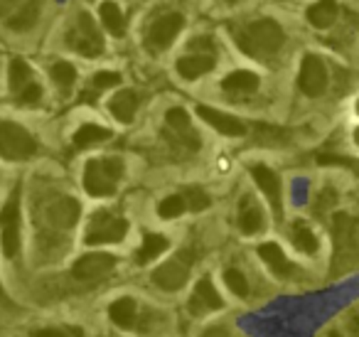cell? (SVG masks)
<instances>
[{"label":"cell","mask_w":359,"mask_h":337,"mask_svg":"<svg viewBox=\"0 0 359 337\" xmlns=\"http://www.w3.org/2000/svg\"><path fill=\"white\" fill-rule=\"evenodd\" d=\"M234 40L244 55L254 57V60H271L283 47L285 32L276 20L261 18V20H254L246 27H241L234 35Z\"/></svg>","instance_id":"obj_1"},{"label":"cell","mask_w":359,"mask_h":337,"mask_svg":"<svg viewBox=\"0 0 359 337\" xmlns=\"http://www.w3.org/2000/svg\"><path fill=\"white\" fill-rule=\"evenodd\" d=\"M332 234H334V258H332V271L334 273H347L357 263V219L347 212H337L332 219Z\"/></svg>","instance_id":"obj_2"},{"label":"cell","mask_w":359,"mask_h":337,"mask_svg":"<svg viewBox=\"0 0 359 337\" xmlns=\"http://www.w3.org/2000/svg\"><path fill=\"white\" fill-rule=\"evenodd\" d=\"M123 178V163L118 158H94L84 168V190L91 197H111Z\"/></svg>","instance_id":"obj_3"},{"label":"cell","mask_w":359,"mask_h":337,"mask_svg":"<svg viewBox=\"0 0 359 337\" xmlns=\"http://www.w3.org/2000/svg\"><path fill=\"white\" fill-rule=\"evenodd\" d=\"M128 234V222L121 214L111 212V209H99L94 217L89 219L86 227V244L89 246H101V244H118Z\"/></svg>","instance_id":"obj_4"},{"label":"cell","mask_w":359,"mask_h":337,"mask_svg":"<svg viewBox=\"0 0 359 337\" xmlns=\"http://www.w3.org/2000/svg\"><path fill=\"white\" fill-rule=\"evenodd\" d=\"M20 187H15L11 199L0 209V246L6 258H15L20 253Z\"/></svg>","instance_id":"obj_5"},{"label":"cell","mask_w":359,"mask_h":337,"mask_svg":"<svg viewBox=\"0 0 359 337\" xmlns=\"http://www.w3.org/2000/svg\"><path fill=\"white\" fill-rule=\"evenodd\" d=\"M37 153V140L27 128L13 121H0V158L27 160Z\"/></svg>","instance_id":"obj_6"},{"label":"cell","mask_w":359,"mask_h":337,"mask_svg":"<svg viewBox=\"0 0 359 337\" xmlns=\"http://www.w3.org/2000/svg\"><path fill=\"white\" fill-rule=\"evenodd\" d=\"M192 263H195V251L185 249L177 256H172L170 261H165L163 266H158L153 271V283L163 291H180L190 278Z\"/></svg>","instance_id":"obj_7"},{"label":"cell","mask_w":359,"mask_h":337,"mask_svg":"<svg viewBox=\"0 0 359 337\" xmlns=\"http://www.w3.org/2000/svg\"><path fill=\"white\" fill-rule=\"evenodd\" d=\"M69 45L74 47L79 55L91 57V60L104 55V50H106L104 37H101L99 27H96L94 18H91L89 13H79L74 30L69 32Z\"/></svg>","instance_id":"obj_8"},{"label":"cell","mask_w":359,"mask_h":337,"mask_svg":"<svg viewBox=\"0 0 359 337\" xmlns=\"http://www.w3.org/2000/svg\"><path fill=\"white\" fill-rule=\"evenodd\" d=\"M185 27V18L180 13H165L158 20L150 25L148 37H145V45H148L150 52H163L177 40L180 30Z\"/></svg>","instance_id":"obj_9"},{"label":"cell","mask_w":359,"mask_h":337,"mask_svg":"<svg viewBox=\"0 0 359 337\" xmlns=\"http://www.w3.org/2000/svg\"><path fill=\"white\" fill-rule=\"evenodd\" d=\"M327 67L320 60L318 55H305L303 65H300V74H298V86L305 96H323L327 91Z\"/></svg>","instance_id":"obj_10"},{"label":"cell","mask_w":359,"mask_h":337,"mask_svg":"<svg viewBox=\"0 0 359 337\" xmlns=\"http://www.w3.org/2000/svg\"><path fill=\"white\" fill-rule=\"evenodd\" d=\"M165 126H168V136L175 140V145L192 150V153L200 148V136L192 128L190 114H187L185 109H170L168 114H165Z\"/></svg>","instance_id":"obj_11"},{"label":"cell","mask_w":359,"mask_h":337,"mask_svg":"<svg viewBox=\"0 0 359 337\" xmlns=\"http://www.w3.org/2000/svg\"><path fill=\"white\" fill-rule=\"evenodd\" d=\"M116 266V256L111 253H101V251H94V253H84L81 258H76V263L72 266V276L76 281H84V283H91V281H99V278L109 276Z\"/></svg>","instance_id":"obj_12"},{"label":"cell","mask_w":359,"mask_h":337,"mask_svg":"<svg viewBox=\"0 0 359 337\" xmlns=\"http://www.w3.org/2000/svg\"><path fill=\"white\" fill-rule=\"evenodd\" d=\"M249 170H251V178H254V183L259 185V190L266 194V199H269L273 214L280 219V217H283V197H280L278 175H276L269 165H251Z\"/></svg>","instance_id":"obj_13"},{"label":"cell","mask_w":359,"mask_h":337,"mask_svg":"<svg viewBox=\"0 0 359 337\" xmlns=\"http://www.w3.org/2000/svg\"><path fill=\"white\" fill-rule=\"evenodd\" d=\"M222 305H224V300H222V296L217 293L215 283H212L210 278H202L190 296V312L192 315H207V312L219 310Z\"/></svg>","instance_id":"obj_14"},{"label":"cell","mask_w":359,"mask_h":337,"mask_svg":"<svg viewBox=\"0 0 359 337\" xmlns=\"http://www.w3.org/2000/svg\"><path fill=\"white\" fill-rule=\"evenodd\" d=\"M197 114H200L202 121H207V124L212 126V128L217 131V133L222 136H229V138H239V136L246 133V126L241 124L239 119H234V116L229 114H222V111L212 109V106H197Z\"/></svg>","instance_id":"obj_15"},{"label":"cell","mask_w":359,"mask_h":337,"mask_svg":"<svg viewBox=\"0 0 359 337\" xmlns=\"http://www.w3.org/2000/svg\"><path fill=\"white\" fill-rule=\"evenodd\" d=\"M81 207L74 197H60L47 207V219L55 224L57 229H72L79 222Z\"/></svg>","instance_id":"obj_16"},{"label":"cell","mask_w":359,"mask_h":337,"mask_svg":"<svg viewBox=\"0 0 359 337\" xmlns=\"http://www.w3.org/2000/svg\"><path fill=\"white\" fill-rule=\"evenodd\" d=\"M217 65L215 52H190L182 60H177V72L182 79H200L202 74L212 72Z\"/></svg>","instance_id":"obj_17"},{"label":"cell","mask_w":359,"mask_h":337,"mask_svg":"<svg viewBox=\"0 0 359 337\" xmlns=\"http://www.w3.org/2000/svg\"><path fill=\"white\" fill-rule=\"evenodd\" d=\"M266 229V217L261 212V207L251 197H244V202L239 204V232L246 237L264 232Z\"/></svg>","instance_id":"obj_18"},{"label":"cell","mask_w":359,"mask_h":337,"mask_svg":"<svg viewBox=\"0 0 359 337\" xmlns=\"http://www.w3.org/2000/svg\"><path fill=\"white\" fill-rule=\"evenodd\" d=\"M259 256L264 258L266 263H269V268L276 273V276H280V278H288V276H293V271H295V266L288 261V256L283 253V249L278 246V244H273V242H269V244H261L259 249Z\"/></svg>","instance_id":"obj_19"},{"label":"cell","mask_w":359,"mask_h":337,"mask_svg":"<svg viewBox=\"0 0 359 337\" xmlns=\"http://www.w3.org/2000/svg\"><path fill=\"white\" fill-rule=\"evenodd\" d=\"M111 114L118 124H133L135 111H138V94L133 89H123L111 99Z\"/></svg>","instance_id":"obj_20"},{"label":"cell","mask_w":359,"mask_h":337,"mask_svg":"<svg viewBox=\"0 0 359 337\" xmlns=\"http://www.w3.org/2000/svg\"><path fill=\"white\" fill-rule=\"evenodd\" d=\"M339 18V8L334 0H318L315 6L308 8V22L318 30H327L337 22Z\"/></svg>","instance_id":"obj_21"},{"label":"cell","mask_w":359,"mask_h":337,"mask_svg":"<svg viewBox=\"0 0 359 337\" xmlns=\"http://www.w3.org/2000/svg\"><path fill=\"white\" fill-rule=\"evenodd\" d=\"M109 317L121 327V330H130L138 320V303L133 298H118V300L111 303Z\"/></svg>","instance_id":"obj_22"},{"label":"cell","mask_w":359,"mask_h":337,"mask_svg":"<svg viewBox=\"0 0 359 337\" xmlns=\"http://www.w3.org/2000/svg\"><path fill=\"white\" fill-rule=\"evenodd\" d=\"M40 20V0H27L25 6L15 13V15H8V27L18 32L32 30Z\"/></svg>","instance_id":"obj_23"},{"label":"cell","mask_w":359,"mask_h":337,"mask_svg":"<svg viewBox=\"0 0 359 337\" xmlns=\"http://www.w3.org/2000/svg\"><path fill=\"white\" fill-rule=\"evenodd\" d=\"M168 246H170V242L163 237V234L148 232L143 237V244H140V249L135 251V261H138L140 266H145V263L155 261V258H158L163 251H168Z\"/></svg>","instance_id":"obj_24"},{"label":"cell","mask_w":359,"mask_h":337,"mask_svg":"<svg viewBox=\"0 0 359 337\" xmlns=\"http://www.w3.org/2000/svg\"><path fill=\"white\" fill-rule=\"evenodd\" d=\"M222 89L229 91V94H254V91L259 89V77L246 70L231 72V74L222 81Z\"/></svg>","instance_id":"obj_25"},{"label":"cell","mask_w":359,"mask_h":337,"mask_svg":"<svg viewBox=\"0 0 359 337\" xmlns=\"http://www.w3.org/2000/svg\"><path fill=\"white\" fill-rule=\"evenodd\" d=\"M99 15H101V22H104V27L111 32L114 37H123L126 32V20H123V13H121V8L116 6L114 0H104L99 6Z\"/></svg>","instance_id":"obj_26"},{"label":"cell","mask_w":359,"mask_h":337,"mask_svg":"<svg viewBox=\"0 0 359 337\" xmlns=\"http://www.w3.org/2000/svg\"><path fill=\"white\" fill-rule=\"evenodd\" d=\"M109 138H111L109 128H104V126H96V124H84L74 133V148H89V145L104 143V140H109Z\"/></svg>","instance_id":"obj_27"},{"label":"cell","mask_w":359,"mask_h":337,"mask_svg":"<svg viewBox=\"0 0 359 337\" xmlns=\"http://www.w3.org/2000/svg\"><path fill=\"white\" fill-rule=\"evenodd\" d=\"M8 84H11V91L18 94L22 91L27 84H32V70L25 60H13L11 70H8Z\"/></svg>","instance_id":"obj_28"},{"label":"cell","mask_w":359,"mask_h":337,"mask_svg":"<svg viewBox=\"0 0 359 337\" xmlns=\"http://www.w3.org/2000/svg\"><path fill=\"white\" fill-rule=\"evenodd\" d=\"M290 239H293V246L303 253H315L318 251V237L315 232L308 227V224H293V232H290Z\"/></svg>","instance_id":"obj_29"},{"label":"cell","mask_w":359,"mask_h":337,"mask_svg":"<svg viewBox=\"0 0 359 337\" xmlns=\"http://www.w3.org/2000/svg\"><path fill=\"white\" fill-rule=\"evenodd\" d=\"M52 79H55V84L60 86L62 91H69L72 86H74V81H76V70H74V65H69V62H57L55 67H52Z\"/></svg>","instance_id":"obj_30"},{"label":"cell","mask_w":359,"mask_h":337,"mask_svg":"<svg viewBox=\"0 0 359 337\" xmlns=\"http://www.w3.org/2000/svg\"><path fill=\"white\" fill-rule=\"evenodd\" d=\"M185 209H187V204H185V197H182V194H170V197H165L163 202L158 204V217L175 219L185 212Z\"/></svg>","instance_id":"obj_31"},{"label":"cell","mask_w":359,"mask_h":337,"mask_svg":"<svg viewBox=\"0 0 359 337\" xmlns=\"http://www.w3.org/2000/svg\"><path fill=\"white\" fill-rule=\"evenodd\" d=\"M224 283L229 286V291L234 293V296H239V298L249 296V281H246V276L239 271V268H226Z\"/></svg>","instance_id":"obj_32"},{"label":"cell","mask_w":359,"mask_h":337,"mask_svg":"<svg viewBox=\"0 0 359 337\" xmlns=\"http://www.w3.org/2000/svg\"><path fill=\"white\" fill-rule=\"evenodd\" d=\"M182 197H185L187 209H192V212H202V209H207L212 204L210 194H207L202 187H187Z\"/></svg>","instance_id":"obj_33"},{"label":"cell","mask_w":359,"mask_h":337,"mask_svg":"<svg viewBox=\"0 0 359 337\" xmlns=\"http://www.w3.org/2000/svg\"><path fill=\"white\" fill-rule=\"evenodd\" d=\"M32 337H84V330L76 325H57V327L32 330Z\"/></svg>","instance_id":"obj_34"},{"label":"cell","mask_w":359,"mask_h":337,"mask_svg":"<svg viewBox=\"0 0 359 337\" xmlns=\"http://www.w3.org/2000/svg\"><path fill=\"white\" fill-rule=\"evenodd\" d=\"M18 101H20V104H37V101L42 99V89H40V84H35V81H32V84H27L25 89L22 91H18Z\"/></svg>","instance_id":"obj_35"},{"label":"cell","mask_w":359,"mask_h":337,"mask_svg":"<svg viewBox=\"0 0 359 337\" xmlns=\"http://www.w3.org/2000/svg\"><path fill=\"white\" fill-rule=\"evenodd\" d=\"M118 84H121V74H116V72H99L94 77L96 89H111V86H118Z\"/></svg>","instance_id":"obj_36"},{"label":"cell","mask_w":359,"mask_h":337,"mask_svg":"<svg viewBox=\"0 0 359 337\" xmlns=\"http://www.w3.org/2000/svg\"><path fill=\"white\" fill-rule=\"evenodd\" d=\"M318 163L320 165H344V168H354V160L342 158V155H318Z\"/></svg>","instance_id":"obj_37"},{"label":"cell","mask_w":359,"mask_h":337,"mask_svg":"<svg viewBox=\"0 0 359 337\" xmlns=\"http://www.w3.org/2000/svg\"><path fill=\"white\" fill-rule=\"evenodd\" d=\"M18 6H20V0H0V18H8Z\"/></svg>","instance_id":"obj_38"},{"label":"cell","mask_w":359,"mask_h":337,"mask_svg":"<svg viewBox=\"0 0 359 337\" xmlns=\"http://www.w3.org/2000/svg\"><path fill=\"white\" fill-rule=\"evenodd\" d=\"M202 337H231V332L226 327H210Z\"/></svg>","instance_id":"obj_39"},{"label":"cell","mask_w":359,"mask_h":337,"mask_svg":"<svg viewBox=\"0 0 359 337\" xmlns=\"http://www.w3.org/2000/svg\"><path fill=\"white\" fill-rule=\"evenodd\" d=\"M327 337H344V335H342V332H337V330H332V332H330Z\"/></svg>","instance_id":"obj_40"}]
</instances>
